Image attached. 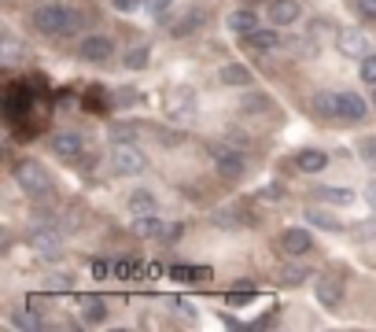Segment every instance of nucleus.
I'll list each match as a JSON object with an SVG mask.
<instances>
[{
	"label": "nucleus",
	"mask_w": 376,
	"mask_h": 332,
	"mask_svg": "<svg viewBox=\"0 0 376 332\" xmlns=\"http://www.w3.org/2000/svg\"><path fill=\"white\" fill-rule=\"evenodd\" d=\"M33 30L45 37H63V33L77 30V11L67 4H41L33 11Z\"/></svg>",
	"instance_id": "1"
},
{
	"label": "nucleus",
	"mask_w": 376,
	"mask_h": 332,
	"mask_svg": "<svg viewBox=\"0 0 376 332\" xmlns=\"http://www.w3.org/2000/svg\"><path fill=\"white\" fill-rule=\"evenodd\" d=\"M111 170L119 177H137V174L148 170V156L140 148H133L129 140H126V144H114L111 148Z\"/></svg>",
	"instance_id": "2"
},
{
	"label": "nucleus",
	"mask_w": 376,
	"mask_h": 332,
	"mask_svg": "<svg viewBox=\"0 0 376 332\" xmlns=\"http://www.w3.org/2000/svg\"><path fill=\"white\" fill-rule=\"evenodd\" d=\"M15 181L22 193H30V196H48L52 193V177L41 163H15Z\"/></svg>",
	"instance_id": "3"
},
{
	"label": "nucleus",
	"mask_w": 376,
	"mask_h": 332,
	"mask_svg": "<svg viewBox=\"0 0 376 332\" xmlns=\"http://www.w3.org/2000/svg\"><path fill=\"white\" fill-rule=\"evenodd\" d=\"M211 156L218 159V174H222L225 181H236V177H243V156H240V151L214 144V148H211Z\"/></svg>",
	"instance_id": "4"
},
{
	"label": "nucleus",
	"mask_w": 376,
	"mask_h": 332,
	"mask_svg": "<svg viewBox=\"0 0 376 332\" xmlns=\"http://www.w3.org/2000/svg\"><path fill=\"white\" fill-rule=\"evenodd\" d=\"M30 248L33 251H41V255H59V248H63V236H59V229H52V225H37V229H30Z\"/></svg>",
	"instance_id": "5"
},
{
	"label": "nucleus",
	"mask_w": 376,
	"mask_h": 332,
	"mask_svg": "<svg viewBox=\"0 0 376 332\" xmlns=\"http://www.w3.org/2000/svg\"><path fill=\"white\" fill-rule=\"evenodd\" d=\"M280 251L292 255V259H299V255L314 251V236H310L306 229H284L280 233Z\"/></svg>",
	"instance_id": "6"
},
{
	"label": "nucleus",
	"mask_w": 376,
	"mask_h": 332,
	"mask_svg": "<svg viewBox=\"0 0 376 332\" xmlns=\"http://www.w3.org/2000/svg\"><path fill=\"white\" fill-rule=\"evenodd\" d=\"M77 52H82L85 63H107V59L114 56V45L107 41V37L93 33V37H85V41H82V48H77Z\"/></svg>",
	"instance_id": "7"
},
{
	"label": "nucleus",
	"mask_w": 376,
	"mask_h": 332,
	"mask_svg": "<svg viewBox=\"0 0 376 332\" xmlns=\"http://www.w3.org/2000/svg\"><path fill=\"white\" fill-rule=\"evenodd\" d=\"M336 37H340V52L343 56H358V59L369 56V37L361 30H340Z\"/></svg>",
	"instance_id": "8"
},
{
	"label": "nucleus",
	"mask_w": 376,
	"mask_h": 332,
	"mask_svg": "<svg viewBox=\"0 0 376 332\" xmlns=\"http://www.w3.org/2000/svg\"><path fill=\"white\" fill-rule=\"evenodd\" d=\"M269 22H273V27H292L295 19H299V4H295V0H269Z\"/></svg>",
	"instance_id": "9"
},
{
	"label": "nucleus",
	"mask_w": 376,
	"mask_h": 332,
	"mask_svg": "<svg viewBox=\"0 0 376 332\" xmlns=\"http://www.w3.org/2000/svg\"><path fill=\"white\" fill-rule=\"evenodd\" d=\"M52 151H56L59 159H77L85 151V140L77 133H56L52 137Z\"/></svg>",
	"instance_id": "10"
},
{
	"label": "nucleus",
	"mask_w": 376,
	"mask_h": 332,
	"mask_svg": "<svg viewBox=\"0 0 376 332\" xmlns=\"http://www.w3.org/2000/svg\"><path fill=\"white\" fill-rule=\"evenodd\" d=\"M369 114V104L358 93H340V119L343 122H361Z\"/></svg>",
	"instance_id": "11"
},
{
	"label": "nucleus",
	"mask_w": 376,
	"mask_h": 332,
	"mask_svg": "<svg viewBox=\"0 0 376 332\" xmlns=\"http://www.w3.org/2000/svg\"><path fill=\"white\" fill-rule=\"evenodd\" d=\"M317 303L325 306V310H336V306L343 303V285L336 277H321L317 280Z\"/></svg>",
	"instance_id": "12"
},
{
	"label": "nucleus",
	"mask_w": 376,
	"mask_h": 332,
	"mask_svg": "<svg viewBox=\"0 0 376 332\" xmlns=\"http://www.w3.org/2000/svg\"><path fill=\"white\" fill-rule=\"evenodd\" d=\"M77 310H82V322L85 325H103V322H107V303H103L100 296H82Z\"/></svg>",
	"instance_id": "13"
},
{
	"label": "nucleus",
	"mask_w": 376,
	"mask_h": 332,
	"mask_svg": "<svg viewBox=\"0 0 376 332\" xmlns=\"http://www.w3.org/2000/svg\"><path fill=\"white\" fill-rule=\"evenodd\" d=\"M295 166H299L303 174H321L329 166V156H325V151H317V148H303L299 156H295Z\"/></svg>",
	"instance_id": "14"
},
{
	"label": "nucleus",
	"mask_w": 376,
	"mask_h": 332,
	"mask_svg": "<svg viewBox=\"0 0 376 332\" xmlns=\"http://www.w3.org/2000/svg\"><path fill=\"white\" fill-rule=\"evenodd\" d=\"M310 104H314V111L321 114V119H340V93H314V100H310Z\"/></svg>",
	"instance_id": "15"
},
{
	"label": "nucleus",
	"mask_w": 376,
	"mask_h": 332,
	"mask_svg": "<svg viewBox=\"0 0 376 332\" xmlns=\"http://www.w3.org/2000/svg\"><path fill=\"white\" fill-rule=\"evenodd\" d=\"M243 45L255 48V52H273L280 41H277V30H251L248 37H243Z\"/></svg>",
	"instance_id": "16"
},
{
	"label": "nucleus",
	"mask_w": 376,
	"mask_h": 332,
	"mask_svg": "<svg viewBox=\"0 0 376 332\" xmlns=\"http://www.w3.org/2000/svg\"><path fill=\"white\" fill-rule=\"evenodd\" d=\"M229 30L240 33V37H248L251 30H258V15H255V11H248V8L232 11V15H229Z\"/></svg>",
	"instance_id": "17"
},
{
	"label": "nucleus",
	"mask_w": 376,
	"mask_h": 332,
	"mask_svg": "<svg viewBox=\"0 0 376 332\" xmlns=\"http://www.w3.org/2000/svg\"><path fill=\"white\" fill-rule=\"evenodd\" d=\"M133 233H137V236H148V240H159V236L166 233V225L155 218V214H140V218L133 222Z\"/></svg>",
	"instance_id": "18"
},
{
	"label": "nucleus",
	"mask_w": 376,
	"mask_h": 332,
	"mask_svg": "<svg viewBox=\"0 0 376 332\" xmlns=\"http://www.w3.org/2000/svg\"><path fill=\"white\" fill-rule=\"evenodd\" d=\"M314 193L325 199V203H336V207H347V203H354V193L351 188H340V185H321Z\"/></svg>",
	"instance_id": "19"
},
{
	"label": "nucleus",
	"mask_w": 376,
	"mask_h": 332,
	"mask_svg": "<svg viewBox=\"0 0 376 332\" xmlns=\"http://www.w3.org/2000/svg\"><path fill=\"white\" fill-rule=\"evenodd\" d=\"M222 82L225 85H251V70L243 63H225L222 67Z\"/></svg>",
	"instance_id": "20"
},
{
	"label": "nucleus",
	"mask_w": 376,
	"mask_h": 332,
	"mask_svg": "<svg viewBox=\"0 0 376 332\" xmlns=\"http://www.w3.org/2000/svg\"><path fill=\"white\" fill-rule=\"evenodd\" d=\"M306 222H314L317 229H329V233H340V229H343L329 211H321V207H306Z\"/></svg>",
	"instance_id": "21"
},
{
	"label": "nucleus",
	"mask_w": 376,
	"mask_h": 332,
	"mask_svg": "<svg viewBox=\"0 0 376 332\" xmlns=\"http://www.w3.org/2000/svg\"><path fill=\"white\" fill-rule=\"evenodd\" d=\"M129 211H133L137 218H140V214H155V196L144 193V188H137V193L129 196Z\"/></svg>",
	"instance_id": "22"
},
{
	"label": "nucleus",
	"mask_w": 376,
	"mask_h": 332,
	"mask_svg": "<svg viewBox=\"0 0 376 332\" xmlns=\"http://www.w3.org/2000/svg\"><path fill=\"white\" fill-rule=\"evenodd\" d=\"M148 59H151L148 45H140V48H133V52H126V67H129V70H144Z\"/></svg>",
	"instance_id": "23"
},
{
	"label": "nucleus",
	"mask_w": 376,
	"mask_h": 332,
	"mask_svg": "<svg viewBox=\"0 0 376 332\" xmlns=\"http://www.w3.org/2000/svg\"><path fill=\"white\" fill-rule=\"evenodd\" d=\"M306 277H310L306 266H284V270H280V280H284V285H303Z\"/></svg>",
	"instance_id": "24"
},
{
	"label": "nucleus",
	"mask_w": 376,
	"mask_h": 332,
	"mask_svg": "<svg viewBox=\"0 0 376 332\" xmlns=\"http://www.w3.org/2000/svg\"><path fill=\"white\" fill-rule=\"evenodd\" d=\"M358 74H361V82L376 85V56H373V52H369V56H361V67H358Z\"/></svg>",
	"instance_id": "25"
},
{
	"label": "nucleus",
	"mask_w": 376,
	"mask_h": 332,
	"mask_svg": "<svg viewBox=\"0 0 376 332\" xmlns=\"http://www.w3.org/2000/svg\"><path fill=\"white\" fill-rule=\"evenodd\" d=\"M133 137H137V126H129V122L111 126V140H114V144H126V140H133Z\"/></svg>",
	"instance_id": "26"
},
{
	"label": "nucleus",
	"mask_w": 376,
	"mask_h": 332,
	"mask_svg": "<svg viewBox=\"0 0 376 332\" xmlns=\"http://www.w3.org/2000/svg\"><path fill=\"white\" fill-rule=\"evenodd\" d=\"M11 325H19V329H41V317H37V314H22V310H15V314H11Z\"/></svg>",
	"instance_id": "27"
},
{
	"label": "nucleus",
	"mask_w": 376,
	"mask_h": 332,
	"mask_svg": "<svg viewBox=\"0 0 376 332\" xmlns=\"http://www.w3.org/2000/svg\"><path fill=\"white\" fill-rule=\"evenodd\" d=\"M200 22H203V15H200V11H188V19H185V22H177V27H174V33H181V37H185V33H192V30H196Z\"/></svg>",
	"instance_id": "28"
},
{
	"label": "nucleus",
	"mask_w": 376,
	"mask_h": 332,
	"mask_svg": "<svg viewBox=\"0 0 376 332\" xmlns=\"http://www.w3.org/2000/svg\"><path fill=\"white\" fill-rule=\"evenodd\" d=\"M70 285H74L70 273H52V277H48V292H67Z\"/></svg>",
	"instance_id": "29"
},
{
	"label": "nucleus",
	"mask_w": 376,
	"mask_h": 332,
	"mask_svg": "<svg viewBox=\"0 0 376 332\" xmlns=\"http://www.w3.org/2000/svg\"><path fill=\"white\" fill-rule=\"evenodd\" d=\"M19 59V41L11 33H4V63H15Z\"/></svg>",
	"instance_id": "30"
},
{
	"label": "nucleus",
	"mask_w": 376,
	"mask_h": 332,
	"mask_svg": "<svg viewBox=\"0 0 376 332\" xmlns=\"http://www.w3.org/2000/svg\"><path fill=\"white\" fill-rule=\"evenodd\" d=\"M361 159H366L369 166H376V137H369V140H361Z\"/></svg>",
	"instance_id": "31"
},
{
	"label": "nucleus",
	"mask_w": 376,
	"mask_h": 332,
	"mask_svg": "<svg viewBox=\"0 0 376 332\" xmlns=\"http://www.w3.org/2000/svg\"><path fill=\"white\" fill-rule=\"evenodd\" d=\"M243 107H248V111H266L269 96H248V100H243Z\"/></svg>",
	"instance_id": "32"
},
{
	"label": "nucleus",
	"mask_w": 376,
	"mask_h": 332,
	"mask_svg": "<svg viewBox=\"0 0 376 332\" xmlns=\"http://www.w3.org/2000/svg\"><path fill=\"white\" fill-rule=\"evenodd\" d=\"M181 233H185V225H166V233H163V240H166V244H177V240H181Z\"/></svg>",
	"instance_id": "33"
},
{
	"label": "nucleus",
	"mask_w": 376,
	"mask_h": 332,
	"mask_svg": "<svg viewBox=\"0 0 376 332\" xmlns=\"http://www.w3.org/2000/svg\"><path fill=\"white\" fill-rule=\"evenodd\" d=\"M354 4H358V15L376 19V0H354Z\"/></svg>",
	"instance_id": "34"
},
{
	"label": "nucleus",
	"mask_w": 376,
	"mask_h": 332,
	"mask_svg": "<svg viewBox=\"0 0 376 332\" xmlns=\"http://www.w3.org/2000/svg\"><path fill=\"white\" fill-rule=\"evenodd\" d=\"M144 8L151 11V15H163V11L170 8V0H144Z\"/></svg>",
	"instance_id": "35"
},
{
	"label": "nucleus",
	"mask_w": 376,
	"mask_h": 332,
	"mask_svg": "<svg viewBox=\"0 0 376 332\" xmlns=\"http://www.w3.org/2000/svg\"><path fill=\"white\" fill-rule=\"evenodd\" d=\"M111 4L119 8V11H137L140 4H144V0H111Z\"/></svg>",
	"instance_id": "36"
},
{
	"label": "nucleus",
	"mask_w": 376,
	"mask_h": 332,
	"mask_svg": "<svg viewBox=\"0 0 376 332\" xmlns=\"http://www.w3.org/2000/svg\"><path fill=\"white\" fill-rule=\"evenodd\" d=\"M366 203L376 211V181H369V185H366Z\"/></svg>",
	"instance_id": "37"
},
{
	"label": "nucleus",
	"mask_w": 376,
	"mask_h": 332,
	"mask_svg": "<svg viewBox=\"0 0 376 332\" xmlns=\"http://www.w3.org/2000/svg\"><path fill=\"white\" fill-rule=\"evenodd\" d=\"M93 273H96V277H107L111 266H107V262H93Z\"/></svg>",
	"instance_id": "38"
},
{
	"label": "nucleus",
	"mask_w": 376,
	"mask_h": 332,
	"mask_svg": "<svg viewBox=\"0 0 376 332\" xmlns=\"http://www.w3.org/2000/svg\"><path fill=\"white\" fill-rule=\"evenodd\" d=\"M373 104H376V85H373Z\"/></svg>",
	"instance_id": "39"
}]
</instances>
